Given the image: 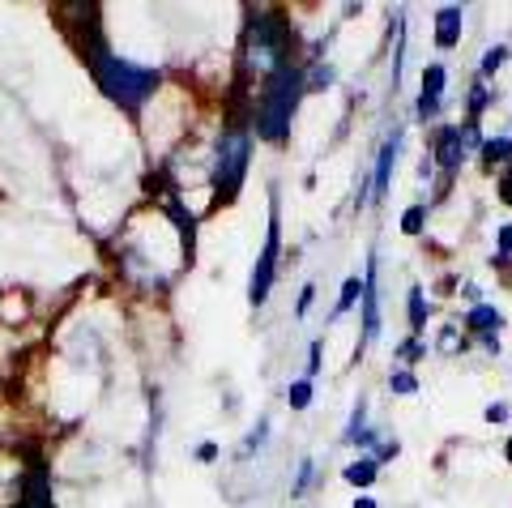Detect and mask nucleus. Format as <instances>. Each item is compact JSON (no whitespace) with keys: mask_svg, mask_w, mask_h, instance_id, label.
<instances>
[{"mask_svg":"<svg viewBox=\"0 0 512 508\" xmlns=\"http://www.w3.org/2000/svg\"><path fill=\"white\" fill-rule=\"evenodd\" d=\"M274 269H278V197H274V218H269L265 248H261L256 269H252V287H248L252 304H265V299H269V287H274Z\"/></svg>","mask_w":512,"mask_h":508,"instance_id":"obj_4","label":"nucleus"},{"mask_svg":"<svg viewBox=\"0 0 512 508\" xmlns=\"http://www.w3.org/2000/svg\"><path fill=\"white\" fill-rule=\"evenodd\" d=\"M461 158H466V137H461V129H444L436 141V163L444 171H457Z\"/></svg>","mask_w":512,"mask_h":508,"instance_id":"obj_6","label":"nucleus"},{"mask_svg":"<svg viewBox=\"0 0 512 508\" xmlns=\"http://www.w3.org/2000/svg\"><path fill=\"white\" fill-rule=\"evenodd\" d=\"M440 94H444V65H431L423 73V99H419V116H436L440 111Z\"/></svg>","mask_w":512,"mask_h":508,"instance_id":"obj_8","label":"nucleus"},{"mask_svg":"<svg viewBox=\"0 0 512 508\" xmlns=\"http://www.w3.org/2000/svg\"><path fill=\"white\" fill-rule=\"evenodd\" d=\"M483 158H487V167L504 163V158H512V141H508V137H500V141H487V146H483Z\"/></svg>","mask_w":512,"mask_h":508,"instance_id":"obj_15","label":"nucleus"},{"mask_svg":"<svg viewBox=\"0 0 512 508\" xmlns=\"http://www.w3.org/2000/svg\"><path fill=\"white\" fill-rule=\"evenodd\" d=\"M504 419H508V406H504V402L487 406V423H504Z\"/></svg>","mask_w":512,"mask_h":508,"instance_id":"obj_23","label":"nucleus"},{"mask_svg":"<svg viewBox=\"0 0 512 508\" xmlns=\"http://www.w3.org/2000/svg\"><path fill=\"white\" fill-rule=\"evenodd\" d=\"M410 321H414V325L427 321V308H423V291H419V287L410 291Z\"/></svg>","mask_w":512,"mask_h":508,"instance_id":"obj_18","label":"nucleus"},{"mask_svg":"<svg viewBox=\"0 0 512 508\" xmlns=\"http://www.w3.org/2000/svg\"><path fill=\"white\" fill-rule=\"evenodd\" d=\"M500 65H504V47H495V52H487V56H483V77H491Z\"/></svg>","mask_w":512,"mask_h":508,"instance_id":"obj_20","label":"nucleus"},{"mask_svg":"<svg viewBox=\"0 0 512 508\" xmlns=\"http://www.w3.org/2000/svg\"><path fill=\"white\" fill-rule=\"evenodd\" d=\"M500 252H504V257L512 252V227H504V231H500Z\"/></svg>","mask_w":512,"mask_h":508,"instance_id":"obj_25","label":"nucleus"},{"mask_svg":"<svg viewBox=\"0 0 512 508\" xmlns=\"http://www.w3.org/2000/svg\"><path fill=\"white\" fill-rule=\"evenodd\" d=\"M419 355H423L419 342H406V346H402V359H419Z\"/></svg>","mask_w":512,"mask_h":508,"instance_id":"obj_26","label":"nucleus"},{"mask_svg":"<svg viewBox=\"0 0 512 508\" xmlns=\"http://www.w3.org/2000/svg\"><path fill=\"white\" fill-rule=\"evenodd\" d=\"M286 402H291L295 410H308V402H312V380H295V385L286 389Z\"/></svg>","mask_w":512,"mask_h":508,"instance_id":"obj_13","label":"nucleus"},{"mask_svg":"<svg viewBox=\"0 0 512 508\" xmlns=\"http://www.w3.org/2000/svg\"><path fill=\"white\" fill-rule=\"evenodd\" d=\"M508 462H512V440H508Z\"/></svg>","mask_w":512,"mask_h":508,"instance_id":"obj_29","label":"nucleus"},{"mask_svg":"<svg viewBox=\"0 0 512 508\" xmlns=\"http://www.w3.org/2000/svg\"><path fill=\"white\" fill-rule=\"evenodd\" d=\"M303 94V77L299 69L282 65L265 77V90H261V107H256V137L265 141H282L291 133V116H295V103Z\"/></svg>","mask_w":512,"mask_h":508,"instance_id":"obj_2","label":"nucleus"},{"mask_svg":"<svg viewBox=\"0 0 512 508\" xmlns=\"http://www.w3.org/2000/svg\"><path fill=\"white\" fill-rule=\"evenodd\" d=\"M423 218H427V210H423V205H414V210H406V218H402V231L406 235H419L423 231Z\"/></svg>","mask_w":512,"mask_h":508,"instance_id":"obj_16","label":"nucleus"},{"mask_svg":"<svg viewBox=\"0 0 512 508\" xmlns=\"http://www.w3.org/2000/svg\"><path fill=\"white\" fill-rule=\"evenodd\" d=\"M86 60H90V73H94V82H99V90L107 94L111 103H120L124 111H137V107L158 90V69L133 65V60H124V56H116V52H107L103 39H94V43H90Z\"/></svg>","mask_w":512,"mask_h":508,"instance_id":"obj_1","label":"nucleus"},{"mask_svg":"<svg viewBox=\"0 0 512 508\" xmlns=\"http://www.w3.org/2000/svg\"><path fill=\"white\" fill-rule=\"evenodd\" d=\"M397 141H402V133H393L389 141H384V150H380V163H376V197L389 193V176H393V163H397Z\"/></svg>","mask_w":512,"mask_h":508,"instance_id":"obj_9","label":"nucleus"},{"mask_svg":"<svg viewBox=\"0 0 512 508\" xmlns=\"http://www.w3.org/2000/svg\"><path fill=\"white\" fill-rule=\"evenodd\" d=\"M312 295H316L312 287H308V291H303V295H299V316H303V312H308V304H312Z\"/></svg>","mask_w":512,"mask_h":508,"instance_id":"obj_27","label":"nucleus"},{"mask_svg":"<svg viewBox=\"0 0 512 508\" xmlns=\"http://www.w3.org/2000/svg\"><path fill=\"white\" fill-rule=\"evenodd\" d=\"M265 432H269V427L261 423V427H256V432H248V440L244 444H239V457H252V449H261V440H265Z\"/></svg>","mask_w":512,"mask_h":508,"instance_id":"obj_17","label":"nucleus"},{"mask_svg":"<svg viewBox=\"0 0 512 508\" xmlns=\"http://www.w3.org/2000/svg\"><path fill=\"white\" fill-rule=\"evenodd\" d=\"M355 508H376V500H367V496H363V500H355Z\"/></svg>","mask_w":512,"mask_h":508,"instance_id":"obj_28","label":"nucleus"},{"mask_svg":"<svg viewBox=\"0 0 512 508\" xmlns=\"http://www.w3.org/2000/svg\"><path fill=\"white\" fill-rule=\"evenodd\" d=\"M457 35H461V9L457 5H444L440 18H436V43L440 47H453Z\"/></svg>","mask_w":512,"mask_h":508,"instance_id":"obj_10","label":"nucleus"},{"mask_svg":"<svg viewBox=\"0 0 512 508\" xmlns=\"http://www.w3.org/2000/svg\"><path fill=\"white\" fill-rule=\"evenodd\" d=\"M248 158H252V146H248V133H227L218 141V163H214V188L218 197H235L239 184H244V171H248Z\"/></svg>","mask_w":512,"mask_h":508,"instance_id":"obj_3","label":"nucleus"},{"mask_svg":"<svg viewBox=\"0 0 512 508\" xmlns=\"http://www.w3.org/2000/svg\"><path fill=\"white\" fill-rule=\"evenodd\" d=\"M372 479H376V462H372V457H363V462H350V466H346V483L367 487Z\"/></svg>","mask_w":512,"mask_h":508,"instance_id":"obj_11","label":"nucleus"},{"mask_svg":"<svg viewBox=\"0 0 512 508\" xmlns=\"http://www.w3.org/2000/svg\"><path fill=\"white\" fill-rule=\"evenodd\" d=\"M440 351H448V355L457 351V329H444V333H440Z\"/></svg>","mask_w":512,"mask_h":508,"instance_id":"obj_22","label":"nucleus"},{"mask_svg":"<svg viewBox=\"0 0 512 508\" xmlns=\"http://www.w3.org/2000/svg\"><path fill=\"white\" fill-rule=\"evenodd\" d=\"M500 201H504V205H512V167L500 176Z\"/></svg>","mask_w":512,"mask_h":508,"instance_id":"obj_21","label":"nucleus"},{"mask_svg":"<svg viewBox=\"0 0 512 508\" xmlns=\"http://www.w3.org/2000/svg\"><path fill=\"white\" fill-rule=\"evenodd\" d=\"M9 508H56V500H52V483H47V470H43L39 462L22 474L18 496H13Z\"/></svg>","mask_w":512,"mask_h":508,"instance_id":"obj_5","label":"nucleus"},{"mask_svg":"<svg viewBox=\"0 0 512 508\" xmlns=\"http://www.w3.org/2000/svg\"><path fill=\"white\" fill-rule=\"evenodd\" d=\"M470 329H500V312L487 308V304H478L470 312Z\"/></svg>","mask_w":512,"mask_h":508,"instance_id":"obj_12","label":"nucleus"},{"mask_svg":"<svg viewBox=\"0 0 512 508\" xmlns=\"http://www.w3.org/2000/svg\"><path fill=\"white\" fill-rule=\"evenodd\" d=\"M376 329H380V308H376V261H372L363 278V338H376Z\"/></svg>","mask_w":512,"mask_h":508,"instance_id":"obj_7","label":"nucleus"},{"mask_svg":"<svg viewBox=\"0 0 512 508\" xmlns=\"http://www.w3.org/2000/svg\"><path fill=\"white\" fill-rule=\"evenodd\" d=\"M197 457H201V462H214V457H218V444H210V440H205Z\"/></svg>","mask_w":512,"mask_h":508,"instance_id":"obj_24","label":"nucleus"},{"mask_svg":"<svg viewBox=\"0 0 512 508\" xmlns=\"http://www.w3.org/2000/svg\"><path fill=\"white\" fill-rule=\"evenodd\" d=\"M363 295V278H346V287H342V299H338V308H333V316H342L350 312V304Z\"/></svg>","mask_w":512,"mask_h":508,"instance_id":"obj_14","label":"nucleus"},{"mask_svg":"<svg viewBox=\"0 0 512 508\" xmlns=\"http://www.w3.org/2000/svg\"><path fill=\"white\" fill-rule=\"evenodd\" d=\"M389 385H393V393H414V389H419V380H414L410 372H397Z\"/></svg>","mask_w":512,"mask_h":508,"instance_id":"obj_19","label":"nucleus"}]
</instances>
